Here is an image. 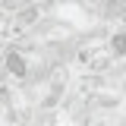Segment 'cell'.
Returning <instances> with one entry per match:
<instances>
[{"mask_svg":"<svg viewBox=\"0 0 126 126\" xmlns=\"http://www.w3.org/2000/svg\"><path fill=\"white\" fill-rule=\"evenodd\" d=\"M6 73L16 79H25L29 76V63H25V50H6Z\"/></svg>","mask_w":126,"mask_h":126,"instance_id":"obj_1","label":"cell"},{"mask_svg":"<svg viewBox=\"0 0 126 126\" xmlns=\"http://www.w3.org/2000/svg\"><path fill=\"white\" fill-rule=\"evenodd\" d=\"M110 54L113 57H126V29H117L110 38Z\"/></svg>","mask_w":126,"mask_h":126,"instance_id":"obj_2","label":"cell"},{"mask_svg":"<svg viewBox=\"0 0 126 126\" xmlns=\"http://www.w3.org/2000/svg\"><path fill=\"white\" fill-rule=\"evenodd\" d=\"M123 92H126V82H123Z\"/></svg>","mask_w":126,"mask_h":126,"instance_id":"obj_3","label":"cell"},{"mask_svg":"<svg viewBox=\"0 0 126 126\" xmlns=\"http://www.w3.org/2000/svg\"><path fill=\"white\" fill-rule=\"evenodd\" d=\"M98 126H104V123H98Z\"/></svg>","mask_w":126,"mask_h":126,"instance_id":"obj_4","label":"cell"}]
</instances>
